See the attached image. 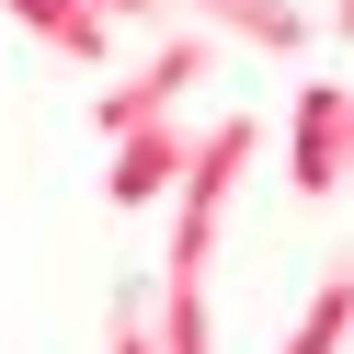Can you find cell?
<instances>
[{
  "label": "cell",
  "mask_w": 354,
  "mask_h": 354,
  "mask_svg": "<svg viewBox=\"0 0 354 354\" xmlns=\"http://www.w3.org/2000/svg\"><path fill=\"white\" fill-rule=\"evenodd\" d=\"M240 171H252V115H217L206 138H194V171H183V194H171V263H160V274H206L217 229H229V194H240Z\"/></svg>",
  "instance_id": "obj_1"
},
{
  "label": "cell",
  "mask_w": 354,
  "mask_h": 354,
  "mask_svg": "<svg viewBox=\"0 0 354 354\" xmlns=\"http://www.w3.org/2000/svg\"><path fill=\"white\" fill-rule=\"evenodd\" d=\"M354 183V92L343 80H297V194L331 206Z\"/></svg>",
  "instance_id": "obj_2"
},
{
  "label": "cell",
  "mask_w": 354,
  "mask_h": 354,
  "mask_svg": "<svg viewBox=\"0 0 354 354\" xmlns=\"http://www.w3.org/2000/svg\"><path fill=\"white\" fill-rule=\"evenodd\" d=\"M194 80H206V24H194V35H171L149 69H126L115 92H103V138H138V126H160L171 103L194 92Z\"/></svg>",
  "instance_id": "obj_3"
},
{
  "label": "cell",
  "mask_w": 354,
  "mask_h": 354,
  "mask_svg": "<svg viewBox=\"0 0 354 354\" xmlns=\"http://www.w3.org/2000/svg\"><path fill=\"white\" fill-rule=\"evenodd\" d=\"M171 12H194L206 35H229L252 57H308L320 46V12H297V0H171Z\"/></svg>",
  "instance_id": "obj_4"
},
{
  "label": "cell",
  "mask_w": 354,
  "mask_h": 354,
  "mask_svg": "<svg viewBox=\"0 0 354 354\" xmlns=\"http://www.w3.org/2000/svg\"><path fill=\"white\" fill-rule=\"evenodd\" d=\"M183 171H194V138L160 115V126H138V138H115V183H103V194H115L126 217H149L160 194H183Z\"/></svg>",
  "instance_id": "obj_5"
},
{
  "label": "cell",
  "mask_w": 354,
  "mask_h": 354,
  "mask_svg": "<svg viewBox=\"0 0 354 354\" xmlns=\"http://www.w3.org/2000/svg\"><path fill=\"white\" fill-rule=\"evenodd\" d=\"M0 12H12L46 57H69V69H92V57L115 46V12H103V0H0Z\"/></svg>",
  "instance_id": "obj_6"
},
{
  "label": "cell",
  "mask_w": 354,
  "mask_h": 354,
  "mask_svg": "<svg viewBox=\"0 0 354 354\" xmlns=\"http://www.w3.org/2000/svg\"><path fill=\"white\" fill-rule=\"evenodd\" d=\"M354 343V263H331L320 286H308V308H297V331H286L274 354H343Z\"/></svg>",
  "instance_id": "obj_7"
},
{
  "label": "cell",
  "mask_w": 354,
  "mask_h": 354,
  "mask_svg": "<svg viewBox=\"0 0 354 354\" xmlns=\"http://www.w3.org/2000/svg\"><path fill=\"white\" fill-rule=\"evenodd\" d=\"M160 354H217V331H206V274H160Z\"/></svg>",
  "instance_id": "obj_8"
},
{
  "label": "cell",
  "mask_w": 354,
  "mask_h": 354,
  "mask_svg": "<svg viewBox=\"0 0 354 354\" xmlns=\"http://www.w3.org/2000/svg\"><path fill=\"white\" fill-rule=\"evenodd\" d=\"M115 354H160V331H149V286H115Z\"/></svg>",
  "instance_id": "obj_9"
},
{
  "label": "cell",
  "mask_w": 354,
  "mask_h": 354,
  "mask_svg": "<svg viewBox=\"0 0 354 354\" xmlns=\"http://www.w3.org/2000/svg\"><path fill=\"white\" fill-rule=\"evenodd\" d=\"M103 12H115V24H160L171 0H103Z\"/></svg>",
  "instance_id": "obj_10"
},
{
  "label": "cell",
  "mask_w": 354,
  "mask_h": 354,
  "mask_svg": "<svg viewBox=\"0 0 354 354\" xmlns=\"http://www.w3.org/2000/svg\"><path fill=\"white\" fill-rule=\"evenodd\" d=\"M331 35H343V46H354V0H331Z\"/></svg>",
  "instance_id": "obj_11"
}]
</instances>
